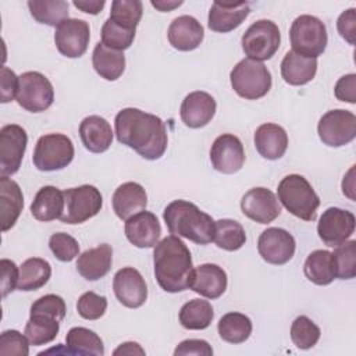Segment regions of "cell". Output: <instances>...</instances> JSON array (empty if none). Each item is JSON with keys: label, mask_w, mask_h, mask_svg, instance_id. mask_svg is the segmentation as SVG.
Masks as SVG:
<instances>
[{"label": "cell", "mask_w": 356, "mask_h": 356, "mask_svg": "<svg viewBox=\"0 0 356 356\" xmlns=\"http://www.w3.org/2000/svg\"><path fill=\"white\" fill-rule=\"evenodd\" d=\"M29 339L17 330L3 331L0 335V355L1 356H28L29 355Z\"/></svg>", "instance_id": "bcb514c9"}, {"label": "cell", "mask_w": 356, "mask_h": 356, "mask_svg": "<svg viewBox=\"0 0 356 356\" xmlns=\"http://www.w3.org/2000/svg\"><path fill=\"white\" fill-rule=\"evenodd\" d=\"M24 207V196L19 185L8 177L0 178V220L1 231L6 232L14 227Z\"/></svg>", "instance_id": "83f0119b"}, {"label": "cell", "mask_w": 356, "mask_h": 356, "mask_svg": "<svg viewBox=\"0 0 356 356\" xmlns=\"http://www.w3.org/2000/svg\"><path fill=\"white\" fill-rule=\"evenodd\" d=\"M18 76L8 67H1V103L11 102L17 96Z\"/></svg>", "instance_id": "f5cc1de1"}, {"label": "cell", "mask_w": 356, "mask_h": 356, "mask_svg": "<svg viewBox=\"0 0 356 356\" xmlns=\"http://www.w3.org/2000/svg\"><path fill=\"white\" fill-rule=\"evenodd\" d=\"M353 172H355V165L348 171V174L343 177V181H342V192L343 195H346L349 199L355 200V178H353Z\"/></svg>", "instance_id": "11a10c76"}, {"label": "cell", "mask_w": 356, "mask_h": 356, "mask_svg": "<svg viewBox=\"0 0 356 356\" xmlns=\"http://www.w3.org/2000/svg\"><path fill=\"white\" fill-rule=\"evenodd\" d=\"M114 127L118 142L146 160H159L167 149L165 124L154 114L127 107L115 115Z\"/></svg>", "instance_id": "6da1fadb"}, {"label": "cell", "mask_w": 356, "mask_h": 356, "mask_svg": "<svg viewBox=\"0 0 356 356\" xmlns=\"http://www.w3.org/2000/svg\"><path fill=\"white\" fill-rule=\"evenodd\" d=\"M184 1H165V0H152V6L154 7V8H157L159 11H161V13H165V11H171V10H174V8H177V7H179L181 4H182Z\"/></svg>", "instance_id": "6f0895ef"}, {"label": "cell", "mask_w": 356, "mask_h": 356, "mask_svg": "<svg viewBox=\"0 0 356 356\" xmlns=\"http://www.w3.org/2000/svg\"><path fill=\"white\" fill-rule=\"evenodd\" d=\"M0 266H1V274H3L1 295H3V298H6L17 286L18 278H19V270H18L17 264L8 259H1Z\"/></svg>", "instance_id": "c3c4849f"}, {"label": "cell", "mask_w": 356, "mask_h": 356, "mask_svg": "<svg viewBox=\"0 0 356 356\" xmlns=\"http://www.w3.org/2000/svg\"><path fill=\"white\" fill-rule=\"evenodd\" d=\"M142 14L143 6L139 0H114L108 18L122 28L136 29Z\"/></svg>", "instance_id": "ab89813d"}, {"label": "cell", "mask_w": 356, "mask_h": 356, "mask_svg": "<svg viewBox=\"0 0 356 356\" xmlns=\"http://www.w3.org/2000/svg\"><path fill=\"white\" fill-rule=\"evenodd\" d=\"M227 282V273L222 267L213 263H204L193 268L189 288L200 296L217 299L225 292Z\"/></svg>", "instance_id": "7402d4cb"}, {"label": "cell", "mask_w": 356, "mask_h": 356, "mask_svg": "<svg viewBox=\"0 0 356 356\" xmlns=\"http://www.w3.org/2000/svg\"><path fill=\"white\" fill-rule=\"evenodd\" d=\"M161 235L160 222L152 211H140L125 221V236L136 248H153Z\"/></svg>", "instance_id": "ffe728a7"}, {"label": "cell", "mask_w": 356, "mask_h": 356, "mask_svg": "<svg viewBox=\"0 0 356 356\" xmlns=\"http://www.w3.org/2000/svg\"><path fill=\"white\" fill-rule=\"evenodd\" d=\"M60 331V321L42 313H31L25 325V337L31 345L40 346L51 342Z\"/></svg>", "instance_id": "836d02e7"}, {"label": "cell", "mask_w": 356, "mask_h": 356, "mask_svg": "<svg viewBox=\"0 0 356 356\" xmlns=\"http://www.w3.org/2000/svg\"><path fill=\"white\" fill-rule=\"evenodd\" d=\"M250 6L246 1H214L209 11V28L227 33L238 28L249 15Z\"/></svg>", "instance_id": "44dd1931"}, {"label": "cell", "mask_w": 356, "mask_h": 356, "mask_svg": "<svg viewBox=\"0 0 356 356\" xmlns=\"http://www.w3.org/2000/svg\"><path fill=\"white\" fill-rule=\"evenodd\" d=\"M65 312L67 309H65L64 299L54 293L40 296L31 306V313L47 314L57 318L58 321H63V318L65 317Z\"/></svg>", "instance_id": "7dc6e473"}, {"label": "cell", "mask_w": 356, "mask_h": 356, "mask_svg": "<svg viewBox=\"0 0 356 356\" xmlns=\"http://www.w3.org/2000/svg\"><path fill=\"white\" fill-rule=\"evenodd\" d=\"M154 277L165 292L177 293L189 288L193 271L192 256L186 245L177 235L157 242L153 250Z\"/></svg>", "instance_id": "7a4b0ae2"}, {"label": "cell", "mask_w": 356, "mask_h": 356, "mask_svg": "<svg viewBox=\"0 0 356 356\" xmlns=\"http://www.w3.org/2000/svg\"><path fill=\"white\" fill-rule=\"evenodd\" d=\"M113 210L120 220L127 221L132 216L143 211L147 204L145 188L138 182H125L120 185L113 195Z\"/></svg>", "instance_id": "cb8c5ba5"}, {"label": "cell", "mask_w": 356, "mask_h": 356, "mask_svg": "<svg viewBox=\"0 0 356 356\" xmlns=\"http://www.w3.org/2000/svg\"><path fill=\"white\" fill-rule=\"evenodd\" d=\"M231 86L235 93L246 100H257L271 89V74L267 67L250 58L241 60L229 74Z\"/></svg>", "instance_id": "5b68a950"}, {"label": "cell", "mask_w": 356, "mask_h": 356, "mask_svg": "<svg viewBox=\"0 0 356 356\" xmlns=\"http://www.w3.org/2000/svg\"><path fill=\"white\" fill-rule=\"evenodd\" d=\"M28 143L26 131L10 124L0 129V174L1 177L14 175L22 163Z\"/></svg>", "instance_id": "7c38bea8"}, {"label": "cell", "mask_w": 356, "mask_h": 356, "mask_svg": "<svg viewBox=\"0 0 356 356\" xmlns=\"http://www.w3.org/2000/svg\"><path fill=\"white\" fill-rule=\"evenodd\" d=\"M168 42L179 51H191L203 42L204 31L202 24L191 15H179L168 26Z\"/></svg>", "instance_id": "603a6c76"}, {"label": "cell", "mask_w": 356, "mask_h": 356, "mask_svg": "<svg viewBox=\"0 0 356 356\" xmlns=\"http://www.w3.org/2000/svg\"><path fill=\"white\" fill-rule=\"evenodd\" d=\"M64 192L58 188L47 185L38 191L32 204L31 213L38 221H53L61 218L64 213Z\"/></svg>", "instance_id": "f546056e"}, {"label": "cell", "mask_w": 356, "mask_h": 356, "mask_svg": "<svg viewBox=\"0 0 356 356\" xmlns=\"http://www.w3.org/2000/svg\"><path fill=\"white\" fill-rule=\"evenodd\" d=\"M303 273L306 278L316 285L331 284L335 278L331 252L321 249L312 252L305 261Z\"/></svg>", "instance_id": "e575fe53"}, {"label": "cell", "mask_w": 356, "mask_h": 356, "mask_svg": "<svg viewBox=\"0 0 356 356\" xmlns=\"http://www.w3.org/2000/svg\"><path fill=\"white\" fill-rule=\"evenodd\" d=\"M317 132L324 145L345 146L356 136V115L349 110H330L320 118Z\"/></svg>", "instance_id": "8fae6325"}, {"label": "cell", "mask_w": 356, "mask_h": 356, "mask_svg": "<svg viewBox=\"0 0 356 356\" xmlns=\"http://www.w3.org/2000/svg\"><path fill=\"white\" fill-rule=\"evenodd\" d=\"M111 263L113 249L108 243H102L78 256L76 270L85 280L97 281L110 271Z\"/></svg>", "instance_id": "4316f807"}, {"label": "cell", "mask_w": 356, "mask_h": 356, "mask_svg": "<svg viewBox=\"0 0 356 356\" xmlns=\"http://www.w3.org/2000/svg\"><path fill=\"white\" fill-rule=\"evenodd\" d=\"M317 72V58L303 57L289 50L281 61L282 79L293 86L309 83Z\"/></svg>", "instance_id": "f1b7e54d"}, {"label": "cell", "mask_w": 356, "mask_h": 356, "mask_svg": "<svg viewBox=\"0 0 356 356\" xmlns=\"http://www.w3.org/2000/svg\"><path fill=\"white\" fill-rule=\"evenodd\" d=\"M334 93L338 100L353 104L356 102V75L348 74L341 76L335 83Z\"/></svg>", "instance_id": "681fc988"}, {"label": "cell", "mask_w": 356, "mask_h": 356, "mask_svg": "<svg viewBox=\"0 0 356 356\" xmlns=\"http://www.w3.org/2000/svg\"><path fill=\"white\" fill-rule=\"evenodd\" d=\"M254 146L261 157L267 160H278L286 152L288 135L278 124H261L254 132Z\"/></svg>", "instance_id": "484cf974"}, {"label": "cell", "mask_w": 356, "mask_h": 356, "mask_svg": "<svg viewBox=\"0 0 356 356\" xmlns=\"http://www.w3.org/2000/svg\"><path fill=\"white\" fill-rule=\"evenodd\" d=\"M175 356H186V355H196V356H211L213 349L204 339H185L182 341L174 350Z\"/></svg>", "instance_id": "f907efd6"}, {"label": "cell", "mask_w": 356, "mask_h": 356, "mask_svg": "<svg viewBox=\"0 0 356 356\" xmlns=\"http://www.w3.org/2000/svg\"><path fill=\"white\" fill-rule=\"evenodd\" d=\"M89 39V24L76 18H68L63 21L56 28L54 33V43L57 50L68 58H78L83 56L88 50Z\"/></svg>", "instance_id": "9a60e30c"}, {"label": "cell", "mask_w": 356, "mask_h": 356, "mask_svg": "<svg viewBox=\"0 0 356 356\" xmlns=\"http://www.w3.org/2000/svg\"><path fill=\"white\" fill-rule=\"evenodd\" d=\"M114 355H145V350L136 342H125L121 343L114 352Z\"/></svg>", "instance_id": "9f6ffc18"}, {"label": "cell", "mask_w": 356, "mask_h": 356, "mask_svg": "<svg viewBox=\"0 0 356 356\" xmlns=\"http://www.w3.org/2000/svg\"><path fill=\"white\" fill-rule=\"evenodd\" d=\"M320 335V328L307 316L296 317L291 325V339L299 349L313 348L318 342Z\"/></svg>", "instance_id": "b9f144b4"}, {"label": "cell", "mask_w": 356, "mask_h": 356, "mask_svg": "<svg viewBox=\"0 0 356 356\" xmlns=\"http://www.w3.org/2000/svg\"><path fill=\"white\" fill-rule=\"evenodd\" d=\"M26 4L31 15L40 24L58 26L68 19V3L64 0H29Z\"/></svg>", "instance_id": "74e56055"}, {"label": "cell", "mask_w": 356, "mask_h": 356, "mask_svg": "<svg viewBox=\"0 0 356 356\" xmlns=\"http://www.w3.org/2000/svg\"><path fill=\"white\" fill-rule=\"evenodd\" d=\"M64 202V213L60 218L64 224H82L95 217L103 206L102 193L93 185L65 189Z\"/></svg>", "instance_id": "9c48e42d"}, {"label": "cell", "mask_w": 356, "mask_h": 356, "mask_svg": "<svg viewBox=\"0 0 356 356\" xmlns=\"http://www.w3.org/2000/svg\"><path fill=\"white\" fill-rule=\"evenodd\" d=\"M79 136L83 146L92 153H103L113 143L111 125L100 115L85 117L79 125Z\"/></svg>", "instance_id": "d4e9b609"}, {"label": "cell", "mask_w": 356, "mask_h": 356, "mask_svg": "<svg viewBox=\"0 0 356 356\" xmlns=\"http://www.w3.org/2000/svg\"><path fill=\"white\" fill-rule=\"evenodd\" d=\"M295 249V238L284 228H267L260 234L257 241V250L261 259L275 266L288 263L293 257Z\"/></svg>", "instance_id": "5bb4252c"}, {"label": "cell", "mask_w": 356, "mask_h": 356, "mask_svg": "<svg viewBox=\"0 0 356 356\" xmlns=\"http://www.w3.org/2000/svg\"><path fill=\"white\" fill-rule=\"evenodd\" d=\"M337 28L339 35L349 43L355 44V35H356V8H349L343 11L338 21Z\"/></svg>", "instance_id": "816d5d0a"}, {"label": "cell", "mask_w": 356, "mask_h": 356, "mask_svg": "<svg viewBox=\"0 0 356 356\" xmlns=\"http://www.w3.org/2000/svg\"><path fill=\"white\" fill-rule=\"evenodd\" d=\"M72 140L64 134H47L38 139L33 150V164L39 171H58L74 159Z\"/></svg>", "instance_id": "52a82bcc"}, {"label": "cell", "mask_w": 356, "mask_h": 356, "mask_svg": "<svg viewBox=\"0 0 356 356\" xmlns=\"http://www.w3.org/2000/svg\"><path fill=\"white\" fill-rule=\"evenodd\" d=\"M278 200L295 217L305 221H314L320 197L309 184V181L299 174H289L278 184Z\"/></svg>", "instance_id": "277c9868"}, {"label": "cell", "mask_w": 356, "mask_h": 356, "mask_svg": "<svg viewBox=\"0 0 356 356\" xmlns=\"http://www.w3.org/2000/svg\"><path fill=\"white\" fill-rule=\"evenodd\" d=\"M213 241L220 249L234 252L245 245L246 232L238 221L231 218H221L216 221Z\"/></svg>", "instance_id": "f35d334b"}, {"label": "cell", "mask_w": 356, "mask_h": 356, "mask_svg": "<svg viewBox=\"0 0 356 356\" xmlns=\"http://www.w3.org/2000/svg\"><path fill=\"white\" fill-rule=\"evenodd\" d=\"M49 248L60 261H71L79 254L76 239L65 232H56L49 239Z\"/></svg>", "instance_id": "ee69618b"}, {"label": "cell", "mask_w": 356, "mask_h": 356, "mask_svg": "<svg viewBox=\"0 0 356 356\" xmlns=\"http://www.w3.org/2000/svg\"><path fill=\"white\" fill-rule=\"evenodd\" d=\"M210 161L218 172H238L245 163V150L239 138L232 134L217 136L210 149Z\"/></svg>", "instance_id": "2e32d148"}, {"label": "cell", "mask_w": 356, "mask_h": 356, "mask_svg": "<svg viewBox=\"0 0 356 356\" xmlns=\"http://www.w3.org/2000/svg\"><path fill=\"white\" fill-rule=\"evenodd\" d=\"M113 289L120 303L129 309L140 307L147 299L145 278L134 267H124L115 273Z\"/></svg>", "instance_id": "ac0fdd59"}, {"label": "cell", "mask_w": 356, "mask_h": 356, "mask_svg": "<svg viewBox=\"0 0 356 356\" xmlns=\"http://www.w3.org/2000/svg\"><path fill=\"white\" fill-rule=\"evenodd\" d=\"M217 330L222 341L228 343H242L252 334V321L242 313L231 312L220 318Z\"/></svg>", "instance_id": "8d00e7d4"}, {"label": "cell", "mask_w": 356, "mask_h": 356, "mask_svg": "<svg viewBox=\"0 0 356 356\" xmlns=\"http://www.w3.org/2000/svg\"><path fill=\"white\" fill-rule=\"evenodd\" d=\"M281 33L275 22L259 19L242 35V49L248 58L254 61L270 60L280 49Z\"/></svg>", "instance_id": "ba28073f"}, {"label": "cell", "mask_w": 356, "mask_h": 356, "mask_svg": "<svg viewBox=\"0 0 356 356\" xmlns=\"http://www.w3.org/2000/svg\"><path fill=\"white\" fill-rule=\"evenodd\" d=\"M67 352L68 355H92L102 356L104 355V346L102 338L89 328L74 327L65 335Z\"/></svg>", "instance_id": "d6a6232c"}, {"label": "cell", "mask_w": 356, "mask_h": 356, "mask_svg": "<svg viewBox=\"0 0 356 356\" xmlns=\"http://www.w3.org/2000/svg\"><path fill=\"white\" fill-rule=\"evenodd\" d=\"M289 39L292 51L309 58H317L321 56L328 43L324 22L309 14L295 18L289 29Z\"/></svg>", "instance_id": "8992f818"}, {"label": "cell", "mask_w": 356, "mask_h": 356, "mask_svg": "<svg viewBox=\"0 0 356 356\" xmlns=\"http://www.w3.org/2000/svg\"><path fill=\"white\" fill-rule=\"evenodd\" d=\"M241 209L248 218L259 224H268L281 214L280 200L270 189L263 186L249 189L242 196Z\"/></svg>", "instance_id": "e0dca14e"}, {"label": "cell", "mask_w": 356, "mask_h": 356, "mask_svg": "<svg viewBox=\"0 0 356 356\" xmlns=\"http://www.w3.org/2000/svg\"><path fill=\"white\" fill-rule=\"evenodd\" d=\"M106 309H107V299L92 291L82 293L76 302L78 314L85 320L100 318L106 313Z\"/></svg>", "instance_id": "f6af8a7d"}, {"label": "cell", "mask_w": 356, "mask_h": 356, "mask_svg": "<svg viewBox=\"0 0 356 356\" xmlns=\"http://www.w3.org/2000/svg\"><path fill=\"white\" fill-rule=\"evenodd\" d=\"M15 99L26 111L42 113L53 104L54 89L51 82L43 74L28 71L18 76Z\"/></svg>", "instance_id": "30bf717a"}, {"label": "cell", "mask_w": 356, "mask_h": 356, "mask_svg": "<svg viewBox=\"0 0 356 356\" xmlns=\"http://www.w3.org/2000/svg\"><path fill=\"white\" fill-rule=\"evenodd\" d=\"M51 275V266L47 260L40 257H31L19 267V278L17 284L18 291L29 292L44 286Z\"/></svg>", "instance_id": "1f68e13d"}, {"label": "cell", "mask_w": 356, "mask_h": 356, "mask_svg": "<svg viewBox=\"0 0 356 356\" xmlns=\"http://www.w3.org/2000/svg\"><path fill=\"white\" fill-rule=\"evenodd\" d=\"M331 254L335 278L350 280L356 275V241L343 242Z\"/></svg>", "instance_id": "60d3db41"}, {"label": "cell", "mask_w": 356, "mask_h": 356, "mask_svg": "<svg viewBox=\"0 0 356 356\" xmlns=\"http://www.w3.org/2000/svg\"><path fill=\"white\" fill-rule=\"evenodd\" d=\"M178 317L181 325L186 330H204L211 324L214 312L209 300L192 299L181 307Z\"/></svg>", "instance_id": "d590c367"}, {"label": "cell", "mask_w": 356, "mask_h": 356, "mask_svg": "<svg viewBox=\"0 0 356 356\" xmlns=\"http://www.w3.org/2000/svg\"><path fill=\"white\" fill-rule=\"evenodd\" d=\"M216 100L207 92L196 90L185 96L181 104V120L189 128H202L207 125L216 114Z\"/></svg>", "instance_id": "d6986e66"}, {"label": "cell", "mask_w": 356, "mask_h": 356, "mask_svg": "<svg viewBox=\"0 0 356 356\" xmlns=\"http://www.w3.org/2000/svg\"><path fill=\"white\" fill-rule=\"evenodd\" d=\"M135 33L136 29L122 28L108 18L102 26V43L110 49L124 51L131 47L135 39Z\"/></svg>", "instance_id": "7bdbcfd3"}, {"label": "cell", "mask_w": 356, "mask_h": 356, "mask_svg": "<svg viewBox=\"0 0 356 356\" xmlns=\"http://www.w3.org/2000/svg\"><path fill=\"white\" fill-rule=\"evenodd\" d=\"M95 71L106 81H117L125 70V56L99 42L92 54Z\"/></svg>", "instance_id": "4dcf8cb0"}, {"label": "cell", "mask_w": 356, "mask_h": 356, "mask_svg": "<svg viewBox=\"0 0 356 356\" xmlns=\"http://www.w3.org/2000/svg\"><path fill=\"white\" fill-rule=\"evenodd\" d=\"M163 218L171 235L186 238L197 245H207L214 238L213 217L188 200H172L164 209Z\"/></svg>", "instance_id": "3957f363"}, {"label": "cell", "mask_w": 356, "mask_h": 356, "mask_svg": "<svg viewBox=\"0 0 356 356\" xmlns=\"http://www.w3.org/2000/svg\"><path fill=\"white\" fill-rule=\"evenodd\" d=\"M355 232L353 213L339 209L328 207L323 211L317 224V234L320 239L331 248H337L346 242Z\"/></svg>", "instance_id": "4fadbf2b"}, {"label": "cell", "mask_w": 356, "mask_h": 356, "mask_svg": "<svg viewBox=\"0 0 356 356\" xmlns=\"http://www.w3.org/2000/svg\"><path fill=\"white\" fill-rule=\"evenodd\" d=\"M72 4H74L78 10L83 11V13L96 15V14H99V13L103 10L106 1H104V0H74Z\"/></svg>", "instance_id": "db71d44e"}]
</instances>
